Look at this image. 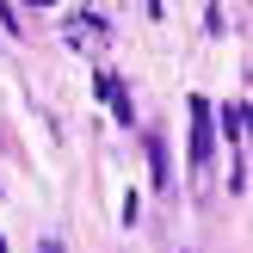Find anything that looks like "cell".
I'll return each mask as SVG.
<instances>
[{
    "label": "cell",
    "mask_w": 253,
    "mask_h": 253,
    "mask_svg": "<svg viewBox=\"0 0 253 253\" xmlns=\"http://www.w3.org/2000/svg\"><path fill=\"white\" fill-rule=\"evenodd\" d=\"M0 253H6V247H0Z\"/></svg>",
    "instance_id": "cell-4"
},
{
    "label": "cell",
    "mask_w": 253,
    "mask_h": 253,
    "mask_svg": "<svg viewBox=\"0 0 253 253\" xmlns=\"http://www.w3.org/2000/svg\"><path fill=\"white\" fill-rule=\"evenodd\" d=\"M148 161H155V179L167 185V148H161V142H148Z\"/></svg>",
    "instance_id": "cell-3"
},
{
    "label": "cell",
    "mask_w": 253,
    "mask_h": 253,
    "mask_svg": "<svg viewBox=\"0 0 253 253\" xmlns=\"http://www.w3.org/2000/svg\"><path fill=\"white\" fill-rule=\"evenodd\" d=\"M192 118H198V130H192V161H204V155H210V105H204V99H192Z\"/></svg>",
    "instance_id": "cell-1"
},
{
    "label": "cell",
    "mask_w": 253,
    "mask_h": 253,
    "mask_svg": "<svg viewBox=\"0 0 253 253\" xmlns=\"http://www.w3.org/2000/svg\"><path fill=\"white\" fill-rule=\"evenodd\" d=\"M241 124H247V105H241V99L222 105V130H229V142H241Z\"/></svg>",
    "instance_id": "cell-2"
}]
</instances>
